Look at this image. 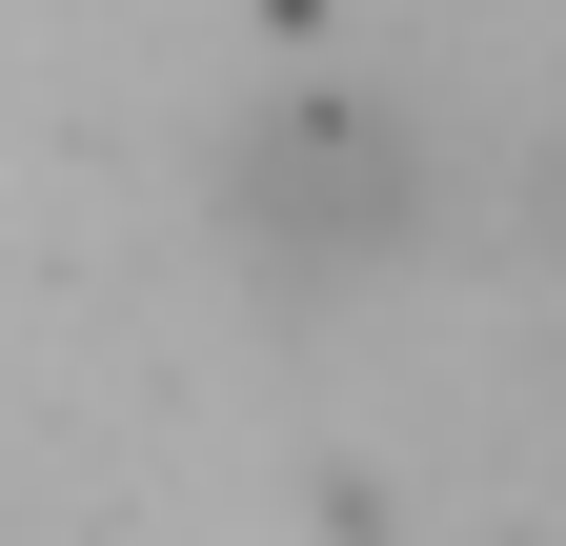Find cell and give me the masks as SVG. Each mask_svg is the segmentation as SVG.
I'll return each mask as SVG.
<instances>
[{"mask_svg":"<svg viewBox=\"0 0 566 546\" xmlns=\"http://www.w3.org/2000/svg\"><path fill=\"white\" fill-rule=\"evenodd\" d=\"M202 223H223V263H243V284H283V304H365L385 263L446 223V143H424L385 82H283V102L223 122Z\"/></svg>","mask_w":566,"mask_h":546,"instance_id":"1","label":"cell"}]
</instances>
